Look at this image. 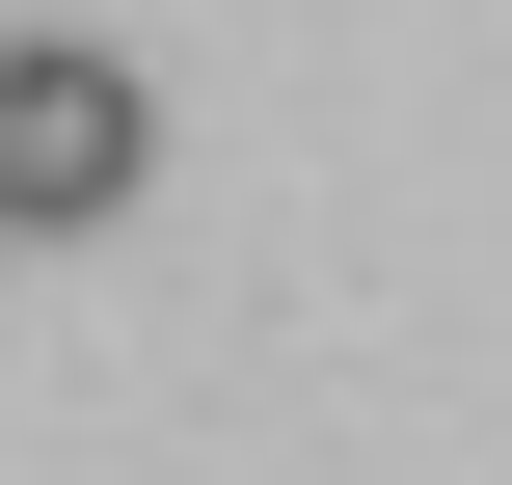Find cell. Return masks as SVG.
<instances>
[{
    "instance_id": "6da1fadb",
    "label": "cell",
    "mask_w": 512,
    "mask_h": 485,
    "mask_svg": "<svg viewBox=\"0 0 512 485\" xmlns=\"http://www.w3.org/2000/svg\"><path fill=\"white\" fill-rule=\"evenodd\" d=\"M135 162H162L135 54H81V27H0V243H81V216H135Z\"/></svg>"
}]
</instances>
